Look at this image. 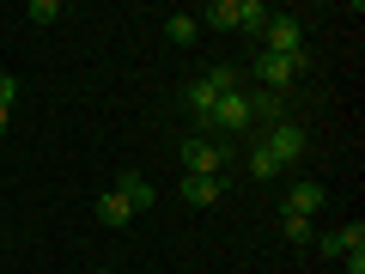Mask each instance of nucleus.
I'll return each instance as SVG.
<instances>
[{
	"mask_svg": "<svg viewBox=\"0 0 365 274\" xmlns=\"http://www.w3.org/2000/svg\"><path fill=\"white\" fill-rule=\"evenodd\" d=\"M280 232H287L292 244H311V220H304V213H287V220H280Z\"/></svg>",
	"mask_w": 365,
	"mask_h": 274,
	"instance_id": "nucleus-15",
	"label": "nucleus"
},
{
	"mask_svg": "<svg viewBox=\"0 0 365 274\" xmlns=\"http://www.w3.org/2000/svg\"><path fill=\"white\" fill-rule=\"evenodd\" d=\"M274 122H287V91L256 86L250 91V128H274Z\"/></svg>",
	"mask_w": 365,
	"mask_h": 274,
	"instance_id": "nucleus-7",
	"label": "nucleus"
},
{
	"mask_svg": "<svg viewBox=\"0 0 365 274\" xmlns=\"http://www.w3.org/2000/svg\"><path fill=\"white\" fill-rule=\"evenodd\" d=\"M250 177H256V183H274V177H280V165H274V153L262 146V134H256V146H250Z\"/></svg>",
	"mask_w": 365,
	"mask_h": 274,
	"instance_id": "nucleus-12",
	"label": "nucleus"
},
{
	"mask_svg": "<svg viewBox=\"0 0 365 274\" xmlns=\"http://www.w3.org/2000/svg\"><path fill=\"white\" fill-rule=\"evenodd\" d=\"M262 146L274 153V165L287 171V165H299V158H304V128L287 116V122H274V128H262Z\"/></svg>",
	"mask_w": 365,
	"mask_h": 274,
	"instance_id": "nucleus-4",
	"label": "nucleus"
},
{
	"mask_svg": "<svg viewBox=\"0 0 365 274\" xmlns=\"http://www.w3.org/2000/svg\"><path fill=\"white\" fill-rule=\"evenodd\" d=\"M98 220H104L110 232H122V225H134V208L116 196V189H104V196H98Z\"/></svg>",
	"mask_w": 365,
	"mask_h": 274,
	"instance_id": "nucleus-9",
	"label": "nucleus"
},
{
	"mask_svg": "<svg viewBox=\"0 0 365 274\" xmlns=\"http://www.w3.org/2000/svg\"><path fill=\"white\" fill-rule=\"evenodd\" d=\"M25 19H31V25H55V19H61V6H55V0H31Z\"/></svg>",
	"mask_w": 365,
	"mask_h": 274,
	"instance_id": "nucleus-14",
	"label": "nucleus"
},
{
	"mask_svg": "<svg viewBox=\"0 0 365 274\" xmlns=\"http://www.w3.org/2000/svg\"><path fill=\"white\" fill-rule=\"evenodd\" d=\"M98 274H110V268H98Z\"/></svg>",
	"mask_w": 365,
	"mask_h": 274,
	"instance_id": "nucleus-18",
	"label": "nucleus"
},
{
	"mask_svg": "<svg viewBox=\"0 0 365 274\" xmlns=\"http://www.w3.org/2000/svg\"><path fill=\"white\" fill-rule=\"evenodd\" d=\"M299 73H304V55H274V49H256V86L287 91Z\"/></svg>",
	"mask_w": 365,
	"mask_h": 274,
	"instance_id": "nucleus-3",
	"label": "nucleus"
},
{
	"mask_svg": "<svg viewBox=\"0 0 365 274\" xmlns=\"http://www.w3.org/2000/svg\"><path fill=\"white\" fill-rule=\"evenodd\" d=\"M262 49H274V55H304V19H292V13H268V25H262Z\"/></svg>",
	"mask_w": 365,
	"mask_h": 274,
	"instance_id": "nucleus-2",
	"label": "nucleus"
},
{
	"mask_svg": "<svg viewBox=\"0 0 365 274\" xmlns=\"http://www.w3.org/2000/svg\"><path fill=\"white\" fill-rule=\"evenodd\" d=\"M207 128H220V134H244V128H250V91H225L220 104H213ZM207 128H201V134H207Z\"/></svg>",
	"mask_w": 365,
	"mask_h": 274,
	"instance_id": "nucleus-6",
	"label": "nucleus"
},
{
	"mask_svg": "<svg viewBox=\"0 0 365 274\" xmlns=\"http://www.w3.org/2000/svg\"><path fill=\"white\" fill-rule=\"evenodd\" d=\"M0 104H6V110L19 104V79H13V73H0Z\"/></svg>",
	"mask_w": 365,
	"mask_h": 274,
	"instance_id": "nucleus-16",
	"label": "nucleus"
},
{
	"mask_svg": "<svg viewBox=\"0 0 365 274\" xmlns=\"http://www.w3.org/2000/svg\"><path fill=\"white\" fill-rule=\"evenodd\" d=\"M165 37L177 43V49H182V43H195V37H201V19H195V13H170V19H165Z\"/></svg>",
	"mask_w": 365,
	"mask_h": 274,
	"instance_id": "nucleus-11",
	"label": "nucleus"
},
{
	"mask_svg": "<svg viewBox=\"0 0 365 274\" xmlns=\"http://www.w3.org/2000/svg\"><path fill=\"white\" fill-rule=\"evenodd\" d=\"M6 122H13V110H6V104H0V134H6Z\"/></svg>",
	"mask_w": 365,
	"mask_h": 274,
	"instance_id": "nucleus-17",
	"label": "nucleus"
},
{
	"mask_svg": "<svg viewBox=\"0 0 365 274\" xmlns=\"http://www.w3.org/2000/svg\"><path fill=\"white\" fill-rule=\"evenodd\" d=\"M182 165H189V177H220V171L232 165V141L189 134V141H182Z\"/></svg>",
	"mask_w": 365,
	"mask_h": 274,
	"instance_id": "nucleus-1",
	"label": "nucleus"
},
{
	"mask_svg": "<svg viewBox=\"0 0 365 274\" xmlns=\"http://www.w3.org/2000/svg\"><path fill=\"white\" fill-rule=\"evenodd\" d=\"M110 189H116V196H122V201H128V208H134V220L158 208V189H153V183H146V177H140V171H134V165H122Z\"/></svg>",
	"mask_w": 365,
	"mask_h": 274,
	"instance_id": "nucleus-5",
	"label": "nucleus"
},
{
	"mask_svg": "<svg viewBox=\"0 0 365 274\" xmlns=\"http://www.w3.org/2000/svg\"><path fill=\"white\" fill-rule=\"evenodd\" d=\"M182 201H189V208H220L225 177H182Z\"/></svg>",
	"mask_w": 365,
	"mask_h": 274,
	"instance_id": "nucleus-8",
	"label": "nucleus"
},
{
	"mask_svg": "<svg viewBox=\"0 0 365 274\" xmlns=\"http://www.w3.org/2000/svg\"><path fill=\"white\" fill-rule=\"evenodd\" d=\"M317 208H323V183H292L287 189V213H304L311 220Z\"/></svg>",
	"mask_w": 365,
	"mask_h": 274,
	"instance_id": "nucleus-10",
	"label": "nucleus"
},
{
	"mask_svg": "<svg viewBox=\"0 0 365 274\" xmlns=\"http://www.w3.org/2000/svg\"><path fill=\"white\" fill-rule=\"evenodd\" d=\"M201 79H207V86L220 91V98H225V91H244V67H207Z\"/></svg>",
	"mask_w": 365,
	"mask_h": 274,
	"instance_id": "nucleus-13",
	"label": "nucleus"
},
{
	"mask_svg": "<svg viewBox=\"0 0 365 274\" xmlns=\"http://www.w3.org/2000/svg\"><path fill=\"white\" fill-rule=\"evenodd\" d=\"M0 220H6V213H0Z\"/></svg>",
	"mask_w": 365,
	"mask_h": 274,
	"instance_id": "nucleus-19",
	"label": "nucleus"
}]
</instances>
